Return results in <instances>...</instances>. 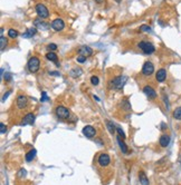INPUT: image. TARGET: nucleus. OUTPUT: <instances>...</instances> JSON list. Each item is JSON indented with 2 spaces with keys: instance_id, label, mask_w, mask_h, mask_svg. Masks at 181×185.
<instances>
[{
  "instance_id": "nucleus-15",
  "label": "nucleus",
  "mask_w": 181,
  "mask_h": 185,
  "mask_svg": "<svg viewBox=\"0 0 181 185\" xmlns=\"http://www.w3.org/2000/svg\"><path fill=\"white\" fill-rule=\"evenodd\" d=\"M155 78H157V80L159 82V83H162V82H164L165 78H167V71H165V69H163V68L159 69V70L157 71Z\"/></svg>"
},
{
  "instance_id": "nucleus-21",
  "label": "nucleus",
  "mask_w": 181,
  "mask_h": 185,
  "mask_svg": "<svg viewBox=\"0 0 181 185\" xmlns=\"http://www.w3.org/2000/svg\"><path fill=\"white\" fill-rule=\"evenodd\" d=\"M36 150L35 148H32V150H30L29 152H28L27 154H26V156H25V158H26V161L27 162H32L34 158L36 157Z\"/></svg>"
},
{
  "instance_id": "nucleus-39",
  "label": "nucleus",
  "mask_w": 181,
  "mask_h": 185,
  "mask_svg": "<svg viewBox=\"0 0 181 185\" xmlns=\"http://www.w3.org/2000/svg\"><path fill=\"white\" fill-rule=\"evenodd\" d=\"M95 1H96L97 4H103V2H104V0H95Z\"/></svg>"
},
{
  "instance_id": "nucleus-1",
  "label": "nucleus",
  "mask_w": 181,
  "mask_h": 185,
  "mask_svg": "<svg viewBox=\"0 0 181 185\" xmlns=\"http://www.w3.org/2000/svg\"><path fill=\"white\" fill-rule=\"evenodd\" d=\"M126 79L127 78H126L125 76H118V77H115L111 82L110 88H113V89H122L126 82Z\"/></svg>"
},
{
  "instance_id": "nucleus-23",
  "label": "nucleus",
  "mask_w": 181,
  "mask_h": 185,
  "mask_svg": "<svg viewBox=\"0 0 181 185\" xmlns=\"http://www.w3.org/2000/svg\"><path fill=\"white\" fill-rule=\"evenodd\" d=\"M173 118L177 121H181V107H178L173 110Z\"/></svg>"
},
{
  "instance_id": "nucleus-34",
  "label": "nucleus",
  "mask_w": 181,
  "mask_h": 185,
  "mask_svg": "<svg viewBox=\"0 0 181 185\" xmlns=\"http://www.w3.org/2000/svg\"><path fill=\"white\" fill-rule=\"evenodd\" d=\"M86 58L87 57H84V56H82V55H79L78 57H77V61H78V63H85V61H86Z\"/></svg>"
},
{
  "instance_id": "nucleus-28",
  "label": "nucleus",
  "mask_w": 181,
  "mask_h": 185,
  "mask_svg": "<svg viewBox=\"0 0 181 185\" xmlns=\"http://www.w3.org/2000/svg\"><path fill=\"white\" fill-rule=\"evenodd\" d=\"M140 30L144 32H150L151 31V27H149L148 25H142L141 27H140Z\"/></svg>"
},
{
  "instance_id": "nucleus-40",
  "label": "nucleus",
  "mask_w": 181,
  "mask_h": 185,
  "mask_svg": "<svg viewBox=\"0 0 181 185\" xmlns=\"http://www.w3.org/2000/svg\"><path fill=\"white\" fill-rule=\"evenodd\" d=\"M116 1H118V2H121V0H116Z\"/></svg>"
},
{
  "instance_id": "nucleus-8",
  "label": "nucleus",
  "mask_w": 181,
  "mask_h": 185,
  "mask_svg": "<svg viewBox=\"0 0 181 185\" xmlns=\"http://www.w3.org/2000/svg\"><path fill=\"white\" fill-rule=\"evenodd\" d=\"M110 162H111V158L106 153L101 154V155L99 156V158H97V163H99L100 166H102V167H106V166H109Z\"/></svg>"
},
{
  "instance_id": "nucleus-33",
  "label": "nucleus",
  "mask_w": 181,
  "mask_h": 185,
  "mask_svg": "<svg viewBox=\"0 0 181 185\" xmlns=\"http://www.w3.org/2000/svg\"><path fill=\"white\" fill-rule=\"evenodd\" d=\"M0 128H1V130H0V133H1V134H5L6 130H7V127H6V125H5L4 123L0 124Z\"/></svg>"
},
{
  "instance_id": "nucleus-30",
  "label": "nucleus",
  "mask_w": 181,
  "mask_h": 185,
  "mask_svg": "<svg viewBox=\"0 0 181 185\" xmlns=\"http://www.w3.org/2000/svg\"><path fill=\"white\" fill-rule=\"evenodd\" d=\"M121 105H123V107L125 108V110H130L131 109V106H130V104H129L127 100H122Z\"/></svg>"
},
{
  "instance_id": "nucleus-26",
  "label": "nucleus",
  "mask_w": 181,
  "mask_h": 185,
  "mask_svg": "<svg viewBox=\"0 0 181 185\" xmlns=\"http://www.w3.org/2000/svg\"><path fill=\"white\" fill-rule=\"evenodd\" d=\"M18 35H19V32L17 31V30H15V29H9L8 30V36L10 38H14V39H15Z\"/></svg>"
},
{
  "instance_id": "nucleus-16",
  "label": "nucleus",
  "mask_w": 181,
  "mask_h": 185,
  "mask_svg": "<svg viewBox=\"0 0 181 185\" xmlns=\"http://www.w3.org/2000/svg\"><path fill=\"white\" fill-rule=\"evenodd\" d=\"M170 141H171V137H170L169 135H162L161 137H160V139H159V143H160V146L167 147V146H169Z\"/></svg>"
},
{
  "instance_id": "nucleus-10",
  "label": "nucleus",
  "mask_w": 181,
  "mask_h": 185,
  "mask_svg": "<svg viewBox=\"0 0 181 185\" xmlns=\"http://www.w3.org/2000/svg\"><path fill=\"white\" fill-rule=\"evenodd\" d=\"M28 105V98L24 95H20L18 96V98H17V107L19 108V109H24L26 108Z\"/></svg>"
},
{
  "instance_id": "nucleus-32",
  "label": "nucleus",
  "mask_w": 181,
  "mask_h": 185,
  "mask_svg": "<svg viewBox=\"0 0 181 185\" xmlns=\"http://www.w3.org/2000/svg\"><path fill=\"white\" fill-rule=\"evenodd\" d=\"M116 130H118V135H120V136H121V137L124 139V138H125V134H124V132L122 130V128H120V127H116Z\"/></svg>"
},
{
  "instance_id": "nucleus-19",
  "label": "nucleus",
  "mask_w": 181,
  "mask_h": 185,
  "mask_svg": "<svg viewBox=\"0 0 181 185\" xmlns=\"http://www.w3.org/2000/svg\"><path fill=\"white\" fill-rule=\"evenodd\" d=\"M36 32H37V28L32 27V28H29V29H28L27 32L23 34V37H24V38H32V36L36 35Z\"/></svg>"
},
{
  "instance_id": "nucleus-35",
  "label": "nucleus",
  "mask_w": 181,
  "mask_h": 185,
  "mask_svg": "<svg viewBox=\"0 0 181 185\" xmlns=\"http://www.w3.org/2000/svg\"><path fill=\"white\" fill-rule=\"evenodd\" d=\"M18 176L20 177V178H23V177H25L26 176V171H25V169H20L19 171V173H18Z\"/></svg>"
},
{
  "instance_id": "nucleus-5",
  "label": "nucleus",
  "mask_w": 181,
  "mask_h": 185,
  "mask_svg": "<svg viewBox=\"0 0 181 185\" xmlns=\"http://www.w3.org/2000/svg\"><path fill=\"white\" fill-rule=\"evenodd\" d=\"M56 116L60 119H67L69 117V110L67 109L66 107L64 106H58L56 107Z\"/></svg>"
},
{
  "instance_id": "nucleus-27",
  "label": "nucleus",
  "mask_w": 181,
  "mask_h": 185,
  "mask_svg": "<svg viewBox=\"0 0 181 185\" xmlns=\"http://www.w3.org/2000/svg\"><path fill=\"white\" fill-rule=\"evenodd\" d=\"M91 83L93 84L94 86H97V85L100 84L99 77H97V76H92V77H91Z\"/></svg>"
},
{
  "instance_id": "nucleus-14",
  "label": "nucleus",
  "mask_w": 181,
  "mask_h": 185,
  "mask_svg": "<svg viewBox=\"0 0 181 185\" xmlns=\"http://www.w3.org/2000/svg\"><path fill=\"white\" fill-rule=\"evenodd\" d=\"M78 54L84 56V57H90V56L93 54V50H92V48L88 47V46H82V47L78 49Z\"/></svg>"
},
{
  "instance_id": "nucleus-29",
  "label": "nucleus",
  "mask_w": 181,
  "mask_h": 185,
  "mask_svg": "<svg viewBox=\"0 0 181 185\" xmlns=\"http://www.w3.org/2000/svg\"><path fill=\"white\" fill-rule=\"evenodd\" d=\"M47 100H49V97L47 96V93H46V91H43V93H41V99H40V102L44 103V102H47Z\"/></svg>"
},
{
  "instance_id": "nucleus-4",
  "label": "nucleus",
  "mask_w": 181,
  "mask_h": 185,
  "mask_svg": "<svg viewBox=\"0 0 181 185\" xmlns=\"http://www.w3.org/2000/svg\"><path fill=\"white\" fill-rule=\"evenodd\" d=\"M36 12H37L38 17L41 18V19H45V18H48V17H49V11H48V9L46 8V6L43 4H38L36 6Z\"/></svg>"
},
{
  "instance_id": "nucleus-13",
  "label": "nucleus",
  "mask_w": 181,
  "mask_h": 185,
  "mask_svg": "<svg viewBox=\"0 0 181 185\" xmlns=\"http://www.w3.org/2000/svg\"><path fill=\"white\" fill-rule=\"evenodd\" d=\"M143 93L149 97V98L151 99H155L157 98V93H155V91H154L153 88L151 86H146L144 88H143Z\"/></svg>"
},
{
  "instance_id": "nucleus-11",
  "label": "nucleus",
  "mask_w": 181,
  "mask_h": 185,
  "mask_svg": "<svg viewBox=\"0 0 181 185\" xmlns=\"http://www.w3.org/2000/svg\"><path fill=\"white\" fill-rule=\"evenodd\" d=\"M83 134L85 135L86 137L88 138H92L94 137L95 134H96V130L93 126H91V125H86V126L83 128Z\"/></svg>"
},
{
  "instance_id": "nucleus-31",
  "label": "nucleus",
  "mask_w": 181,
  "mask_h": 185,
  "mask_svg": "<svg viewBox=\"0 0 181 185\" xmlns=\"http://www.w3.org/2000/svg\"><path fill=\"white\" fill-rule=\"evenodd\" d=\"M47 49L49 51H55L57 49V45H55V43H49L47 46Z\"/></svg>"
},
{
  "instance_id": "nucleus-6",
  "label": "nucleus",
  "mask_w": 181,
  "mask_h": 185,
  "mask_svg": "<svg viewBox=\"0 0 181 185\" xmlns=\"http://www.w3.org/2000/svg\"><path fill=\"white\" fill-rule=\"evenodd\" d=\"M34 25L38 30H48L51 27V25L47 24L46 21H43L41 18H37V19L34 20Z\"/></svg>"
},
{
  "instance_id": "nucleus-24",
  "label": "nucleus",
  "mask_w": 181,
  "mask_h": 185,
  "mask_svg": "<svg viewBox=\"0 0 181 185\" xmlns=\"http://www.w3.org/2000/svg\"><path fill=\"white\" fill-rule=\"evenodd\" d=\"M106 126H107V130H109V132H110L111 134H114V132H115V126H114V124L112 122H110V121H106Z\"/></svg>"
},
{
  "instance_id": "nucleus-37",
  "label": "nucleus",
  "mask_w": 181,
  "mask_h": 185,
  "mask_svg": "<svg viewBox=\"0 0 181 185\" xmlns=\"http://www.w3.org/2000/svg\"><path fill=\"white\" fill-rule=\"evenodd\" d=\"M49 75H53V76H59V73H58V71H49Z\"/></svg>"
},
{
  "instance_id": "nucleus-3",
  "label": "nucleus",
  "mask_w": 181,
  "mask_h": 185,
  "mask_svg": "<svg viewBox=\"0 0 181 185\" xmlns=\"http://www.w3.org/2000/svg\"><path fill=\"white\" fill-rule=\"evenodd\" d=\"M138 47L146 55H151V54H153L155 51V47L151 43H149V41H141V43H139Z\"/></svg>"
},
{
  "instance_id": "nucleus-38",
  "label": "nucleus",
  "mask_w": 181,
  "mask_h": 185,
  "mask_svg": "<svg viewBox=\"0 0 181 185\" xmlns=\"http://www.w3.org/2000/svg\"><path fill=\"white\" fill-rule=\"evenodd\" d=\"M9 94H10V91H8V93H7V94H6L4 97H2V102H5V100H6V98H7V97L9 96Z\"/></svg>"
},
{
  "instance_id": "nucleus-12",
  "label": "nucleus",
  "mask_w": 181,
  "mask_h": 185,
  "mask_svg": "<svg viewBox=\"0 0 181 185\" xmlns=\"http://www.w3.org/2000/svg\"><path fill=\"white\" fill-rule=\"evenodd\" d=\"M34 122H35V115L32 114V113H29V114H27L24 117L23 122L20 123V125H21V126H25V125H32Z\"/></svg>"
},
{
  "instance_id": "nucleus-22",
  "label": "nucleus",
  "mask_w": 181,
  "mask_h": 185,
  "mask_svg": "<svg viewBox=\"0 0 181 185\" xmlns=\"http://www.w3.org/2000/svg\"><path fill=\"white\" fill-rule=\"evenodd\" d=\"M46 58L51 61H54V63H57V55H56L54 51H49L47 55H46Z\"/></svg>"
},
{
  "instance_id": "nucleus-25",
  "label": "nucleus",
  "mask_w": 181,
  "mask_h": 185,
  "mask_svg": "<svg viewBox=\"0 0 181 185\" xmlns=\"http://www.w3.org/2000/svg\"><path fill=\"white\" fill-rule=\"evenodd\" d=\"M6 47H7V39L4 36H1V38H0V49H1V51H4Z\"/></svg>"
},
{
  "instance_id": "nucleus-2",
  "label": "nucleus",
  "mask_w": 181,
  "mask_h": 185,
  "mask_svg": "<svg viewBox=\"0 0 181 185\" xmlns=\"http://www.w3.org/2000/svg\"><path fill=\"white\" fill-rule=\"evenodd\" d=\"M39 66H40V61L37 57H32V58L28 60V64H27L28 70L30 71V73H32V74H35V73H37V71L39 70Z\"/></svg>"
},
{
  "instance_id": "nucleus-36",
  "label": "nucleus",
  "mask_w": 181,
  "mask_h": 185,
  "mask_svg": "<svg viewBox=\"0 0 181 185\" xmlns=\"http://www.w3.org/2000/svg\"><path fill=\"white\" fill-rule=\"evenodd\" d=\"M5 80H6V82H10V80H11V74L6 73V74H5Z\"/></svg>"
},
{
  "instance_id": "nucleus-18",
  "label": "nucleus",
  "mask_w": 181,
  "mask_h": 185,
  "mask_svg": "<svg viewBox=\"0 0 181 185\" xmlns=\"http://www.w3.org/2000/svg\"><path fill=\"white\" fill-rule=\"evenodd\" d=\"M69 75H71V77H73V78H77V77H79L81 75H83L82 68H79V67L73 68V69L69 71Z\"/></svg>"
},
{
  "instance_id": "nucleus-9",
  "label": "nucleus",
  "mask_w": 181,
  "mask_h": 185,
  "mask_svg": "<svg viewBox=\"0 0 181 185\" xmlns=\"http://www.w3.org/2000/svg\"><path fill=\"white\" fill-rule=\"evenodd\" d=\"M51 28L54 30H56V31H60V30H63L64 28H65V22L63 21V19L57 18V19H55L51 22Z\"/></svg>"
},
{
  "instance_id": "nucleus-7",
  "label": "nucleus",
  "mask_w": 181,
  "mask_h": 185,
  "mask_svg": "<svg viewBox=\"0 0 181 185\" xmlns=\"http://www.w3.org/2000/svg\"><path fill=\"white\" fill-rule=\"evenodd\" d=\"M154 71V66L153 64L151 63V61H146V63H144V65H143V68H142V74L144 76H150L152 75Z\"/></svg>"
},
{
  "instance_id": "nucleus-20",
  "label": "nucleus",
  "mask_w": 181,
  "mask_h": 185,
  "mask_svg": "<svg viewBox=\"0 0 181 185\" xmlns=\"http://www.w3.org/2000/svg\"><path fill=\"white\" fill-rule=\"evenodd\" d=\"M123 138H121V136L118 135V145H120V148H121V151H122V153L126 154L127 153V146H126V144L122 141Z\"/></svg>"
},
{
  "instance_id": "nucleus-17",
  "label": "nucleus",
  "mask_w": 181,
  "mask_h": 185,
  "mask_svg": "<svg viewBox=\"0 0 181 185\" xmlns=\"http://www.w3.org/2000/svg\"><path fill=\"white\" fill-rule=\"evenodd\" d=\"M139 180H140L141 185H149V178L146 177V173H144L143 171H140V172H139Z\"/></svg>"
}]
</instances>
